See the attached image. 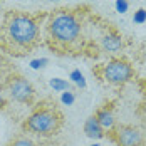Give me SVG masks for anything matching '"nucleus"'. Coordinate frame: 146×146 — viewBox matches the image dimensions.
<instances>
[{"label":"nucleus","mask_w":146,"mask_h":146,"mask_svg":"<svg viewBox=\"0 0 146 146\" xmlns=\"http://www.w3.org/2000/svg\"><path fill=\"white\" fill-rule=\"evenodd\" d=\"M47 14L7 10L0 20V50L25 57L40 44V25Z\"/></svg>","instance_id":"2"},{"label":"nucleus","mask_w":146,"mask_h":146,"mask_svg":"<svg viewBox=\"0 0 146 146\" xmlns=\"http://www.w3.org/2000/svg\"><path fill=\"white\" fill-rule=\"evenodd\" d=\"M64 124V114L56 108V104L39 106L24 123L22 131L32 133L42 138L54 136Z\"/></svg>","instance_id":"3"},{"label":"nucleus","mask_w":146,"mask_h":146,"mask_svg":"<svg viewBox=\"0 0 146 146\" xmlns=\"http://www.w3.org/2000/svg\"><path fill=\"white\" fill-rule=\"evenodd\" d=\"M74 99H76V98H74L72 92H69V91H64V92H62V98H60V101L64 102L66 106H71V104L74 102Z\"/></svg>","instance_id":"13"},{"label":"nucleus","mask_w":146,"mask_h":146,"mask_svg":"<svg viewBox=\"0 0 146 146\" xmlns=\"http://www.w3.org/2000/svg\"><path fill=\"white\" fill-rule=\"evenodd\" d=\"M50 146H54V145H50Z\"/></svg>","instance_id":"20"},{"label":"nucleus","mask_w":146,"mask_h":146,"mask_svg":"<svg viewBox=\"0 0 146 146\" xmlns=\"http://www.w3.org/2000/svg\"><path fill=\"white\" fill-rule=\"evenodd\" d=\"M71 79H72L74 82L79 86V88H86V81H84V76L79 72V71H72L71 72Z\"/></svg>","instance_id":"12"},{"label":"nucleus","mask_w":146,"mask_h":146,"mask_svg":"<svg viewBox=\"0 0 146 146\" xmlns=\"http://www.w3.org/2000/svg\"><path fill=\"white\" fill-rule=\"evenodd\" d=\"M9 146H35V143L30 138H27V136H17Z\"/></svg>","instance_id":"11"},{"label":"nucleus","mask_w":146,"mask_h":146,"mask_svg":"<svg viewBox=\"0 0 146 146\" xmlns=\"http://www.w3.org/2000/svg\"><path fill=\"white\" fill-rule=\"evenodd\" d=\"M49 84H50V88L54 89V91H57V92H64V91H69V82L67 81H64V79H60V77H52L50 81H49Z\"/></svg>","instance_id":"10"},{"label":"nucleus","mask_w":146,"mask_h":146,"mask_svg":"<svg viewBox=\"0 0 146 146\" xmlns=\"http://www.w3.org/2000/svg\"><path fill=\"white\" fill-rule=\"evenodd\" d=\"M45 42L60 56H76L86 44V12L81 9H57L45 17Z\"/></svg>","instance_id":"1"},{"label":"nucleus","mask_w":146,"mask_h":146,"mask_svg":"<svg viewBox=\"0 0 146 146\" xmlns=\"http://www.w3.org/2000/svg\"><path fill=\"white\" fill-rule=\"evenodd\" d=\"M45 64H47V59H35V60L30 62V67L32 69H40V67H44Z\"/></svg>","instance_id":"14"},{"label":"nucleus","mask_w":146,"mask_h":146,"mask_svg":"<svg viewBox=\"0 0 146 146\" xmlns=\"http://www.w3.org/2000/svg\"><path fill=\"white\" fill-rule=\"evenodd\" d=\"M7 108V99H5V96L0 92V109H5Z\"/></svg>","instance_id":"17"},{"label":"nucleus","mask_w":146,"mask_h":146,"mask_svg":"<svg viewBox=\"0 0 146 146\" xmlns=\"http://www.w3.org/2000/svg\"><path fill=\"white\" fill-rule=\"evenodd\" d=\"M101 47L106 52H117L124 47V37L117 32V30L111 29L108 34H104L101 39Z\"/></svg>","instance_id":"8"},{"label":"nucleus","mask_w":146,"mask_h":146,"mask_svg":"<svg viewBox=\"0 0 146 146\" xmlns=\"http://www.w3.org/2000/svg\"><path fill=\"white\" fill-rule=\"evenodd\" d=\"M0 5H2V3H0Z\"/></svg>","instance_id":"21"},{"label":"nucleus","mask_w":146,"mask_h":146,"mask_svg":"<svg viewBox=\"0 0 146 146\" xmlns=\"http://www.w3.org/2000/svg\"><path fill=\"white\" fill-rule=\"evenodd\" d=\"M109 136L117 146H145V138L141 129L131 124L116 126L109 133Z\"/></svg>","instance_id":"6"},{"label":"nucleus","mask_w":146,"mask_h":146,"mask_svg":"<svg viewBox=\"0 0 146 146\" xmlns=\"http://www.w3.org/2000/svg\"><path fill=\"white\" fill-rule=\"evenodd\" d=\"M91 146H99V145H91Z\"/></svg>","instance_id":"18"},{"label":"nucleus","mask_w":146,"mask_h":146,"mask_svg":"<svg viewBox=\"0 0 146 146\" xmlns=\"http://www.w3.org/2000/svg\"><path fill=\"white\" fill-rule=\"evenodd\" d=\"M94 116H96V119L99 121V124L102 126L104 133L108 131V134L117 126L116 124V116H114V109H113L111 104H104L102 108H99V109L96 111Z\"/></svg>","instance_id":"7"},{"label":"nucleus","mask_w":146,"mask_h":146,"mask_svg":"<svg viewBox=\"0 0 146 146\" xmlns=\"http://www.w3.org/2000/svg\"><path fill=\"white\" fill-rule=\"evenodd\" d=\"M0 91H7L12 101L25 104V106H32L35 101V89L22 74L12 72L2 84Z\"/></svg>","instance_id":"5"},{"label":"nucleus","mask_w":146,"mask_h":146,"mask_svg":"<svg viewBox=\"0 0 146 146\" xmlns=\"http://www.w3.org/2000/svg\"><path fill=\"white\" fill-rule=\"evenodd\" d=\"M84 133H86V136L91 138V139H101V138H104V134H106L104 129H102V126L99 124V121L96 119L94 114L86 119V123H84Z\"/></svg>","instance_id":"9"},{"label":"nucleus","mask_w":146,"mask_h":146,"mask_svg":"<svg viewBox=\"0 0 146 146\" xmlns=\"http://www.w3.org/2000/svg\"><path fill=\"white\" fill-rule=\"evenodd\" d=\"M116 7H117V10H119V12H124V10L128 9V3H126L124 0H117V2H116Z\"/></svg>","instance_id":"16"},{"label":"nucleus","mask_w":146,"mask_h":146,"mask_svg":"<svg viewBox=\"0 0 146 146\" xmlns=\"http://www.w3.org/2000/svg\"><path fill=\"white\" fill-rule=\"evenodd\" d=\"M92 74L102 82L111 86H123L134 77V67L129 60L123 57H113L111 60L99 64L92 69Z\"/></svg>","instance_id":"4"},{"label":"nucleus","mask_w":146,"mask_h":146,"mask_svg":"<svg viewBox=\"0 0 146 146\" xmlns=\"http://www.w3.org/2000/svg\"><path fill=\"white\" fill-rule=\"evenodd\" d=\"M146 19V12L141 9V10H138V14L134 15V22H143Z\"/></svg>","instance_id":"15"},{"label":"nucleus","mask_w":146,"mask_h":146,"mask_svg":"<svg viewBox=\"0 0 146 146\" xmlns=\"http://www.w3.org/2000/svg\"><path fill=\"white\" fill-rule=\"evenodd\" d=\"M0 88H2V84H0Z\"/></svg>","instance_id":"19"}]
</instances>
